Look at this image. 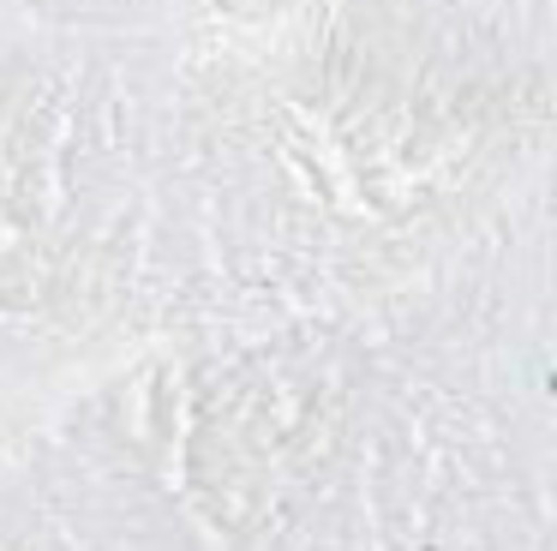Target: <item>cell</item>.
<instances>
[]
</instances>
